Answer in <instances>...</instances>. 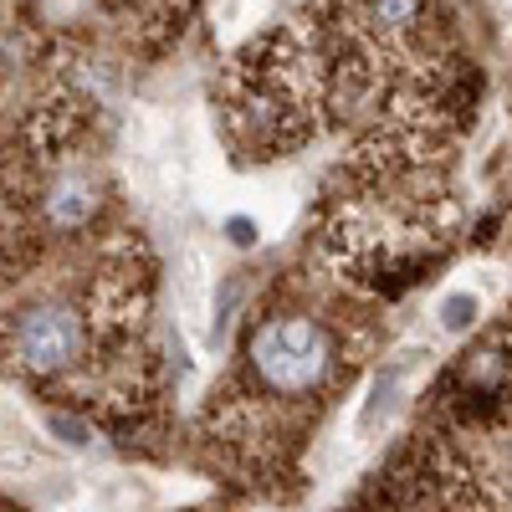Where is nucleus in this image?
<instances>
[{"label": "nucleus", "instance_id": "obj_2", "mask_svg": "<svg viewBox=\"0 0 512 512\" xmlns=\"http://www.w3.org/2000/svg\"><path fill=\"white\" fill-rule=\"evenodd\" d=\"M82 344H88V328L72 308H31L11 333V359L31 374H62L77 364Z\"/></svg>", "mask_w": 512, "mask_h": 512}, {"label": "nucleus", "instance_id": "obj_1", "mask_svg": "<svg viewBox=\"0 0 512 512\" xmlns=\"http://www.w3.org/2000/svg\"><path fill=\"white\" fill-rule=\"evenodd\" d=\"M251 369L262 374L272 390H308L328 369V338L308 318H277L251 338Z\"/></svg>", "mask_w": 512, "mask_h": 512}, {"label": "nucleus", "instance_id": "obj_4", "mask_svg": "<svg viewBox=\"0 0 512 512\" xmlns=\"http://www.w3.org/2000/svg\"><path fill=\"white\" fill-rule=\"evenodd\" d=\"M93 205H98V185H93V175H82V169H67V175L52 180V195H47V216H52V226H62V231L82 226V221L93 216Z\"/></svg>", "mask_w": 512, "mask_h": 512}, {"label": "nucleus", "instance_id": "obj_5", "mask_svg": "<svg viewBox=\"0 0 512 512\" xmlns=\"http://www.w3.org/2000/svg\"><path fill=\"white\" fill-rule=\"evenodd\" d=\"M262 6H267V0H221V6H216V21H221V31H246L256 16H262Z\"/></svg>", "mask_w": 512, "mask_h": 512}, {"label": "nucleus", "instance_id": "obj_3", "mask_svg": "<svg viewBox=\"0 0 512 512\" xmlns=\"http://www.w3.org/2000/svg\"><path fill=\"white\" fill-rule=\"evenodd\" d=\"M175 308H180L185 333L195 344H205L210 338V262L195 246H185L175 262Z\"/></svg>", "mask_w": 512, "mask_h": 512}, {"label": "nucleus", "instance_id": "obj_6", "mask_svg": "<svg viewBox=\"0 0 512 512\" xmlns=\"http://www.w3.org/2000/svg\"><path fill=\"white\" fill-rule=\"evenodd\" d=\"M472 318H477V297L472 292H451L446 303H441V323L446 328H466Z\"/></svg>", "mask_w": 512, "mask_h": 512}]
</instances>
